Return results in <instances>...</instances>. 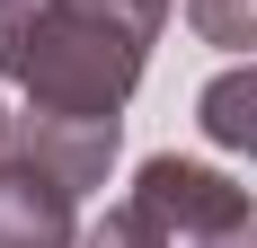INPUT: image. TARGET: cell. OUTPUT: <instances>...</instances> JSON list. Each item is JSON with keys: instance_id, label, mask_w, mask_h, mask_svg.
<instances>
[{"instance_id": "obj_10", "label": "cell", "mask_w": 257, "mask_h": 248, "mask_svg": "<svg viewBox=\"0 0 257 248\" xmlns=\"http://www.w3.org/2000/svg\"><path fill=\"white\" fill-rule=\"evenodd\" d=\"M142 9H160V18H169V0H142Z\"/></svg>"}, {"instance_id": "obj_5", "label": "cell", "mask_w": 257, "mask_h": 248, "mask_svg": "<svg viewBox=\"0 0 257 248\" xmlns=\"http://www.w3.org/2000/svg\"><path fill=\"white\" fill-rule=\"evenodd\" d=\"M195 124H204L213 151L257 160V53H239L231 71H213L204 89H195Z\"/></svg>"}, {"instance_id": "obj_6", "label": "cell", "mask_w": 257, "mask_h": 248, "mask_svg": "<svg viewBox=\"0 0 257 248\" xmlns=\"http://www.w3.org/2000/svg\"><path fill=\"white\" fill-rule=\"evenodd\" d=\"M80 248H178V230L160 222L142 195H124V204H106L98 222L80 230Z\"/></svg>"}, {"instance_id": "obj_8", "label": "cell", "mask_w": 257, "mask_h": 248, "mask_svg": "<svg viewBox=\"0 0 257 248\" xmlns=\"http://www.w3.org/2000/svg\"><path fill=\"white\" fill-rule=\"evenodd\" d=\"M204 248H257V213H248L239 230H222V239H204Z\"/></svg>"}, {"instance_id": "obj_4", "label": "cell", "mask_w": 257, "mask_h": 248, "mask_svg": "<svg viewBox=\"0 0 257 248\" xmlns=\"http://www.w3.org/2000/svg\"><path fill=\"white\" fill-rule=\"evenodd\" d=\"M0 248H80V195L27 160H0Z\"/></svg>"}, {"instance_id": "obj_2", "label": "cell", "mask_w": 257, "mask_h": 248, "mask_svg": "<svg viewBox=\"0 0 257 248\" xmlns=\"http://www.w3.org/2000/svg\"><path fill=\"white\" fill-rule=\"evenodd\" d=\"M124 151V115H62V106H18L9 115V160L45 169L71 195H98Z\"/></svg>"}, {"instance_id": "obj_1", "label": "cell", "mask_w": 257, "mask_h": 248, "mask_svg": "<svg viewBox=\"0 0 257 248\" xmlns=\"http://www.w3.org/2000/svg\"><path fill=\"white\" fill-rule=\"evenodd\" d=\"M160 45V9L142 0H0V80L27 106L124 115Z\"/></svg>"}, {"instance_id": "obj_3", "label": "cell", "mask_w": 257, "mask_h": 248, "mask_svg": "<svg viewBox=\"0 0 257 248\" xmlns=\"http://www.w3.org/2000/svg\"><path fill=\"white\" fill-rule=\"evenodd\" d=\"M133 195L178 230V248H204V239H222V230H239L257 213L239 177L204 169V160H178V151H151V160L133 169Z\"/></svg>"}, {"instance_id": "obj_9", "label": "cell", "mask_w": 257, "mask_h": 248, "mask_svg": "<svg viewBox=\"0 0 257 248\" xmlns=\"http://www.w3.org/2000/svg\"><path fill=\"white\" fill-rule=\"evenodd\" d=\"M0 160H9V106H0Z\"/></svg>"}, {"instance_id": "obj_7", "label": "cell", "mask_w": 257, "mask_h": 248, "mask_svg": "<svg viewBox=\"0 0 257 248\" xmlns=\"http://www.w3.org/2000/svg\"><path fill=\"white\" fill-rule=\"evenodd\" d=\"M186 27L222 53H257V0H186Z\"/></svg>"}]
</instances>
